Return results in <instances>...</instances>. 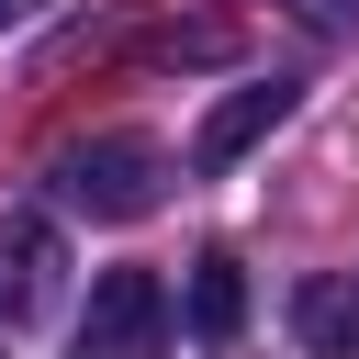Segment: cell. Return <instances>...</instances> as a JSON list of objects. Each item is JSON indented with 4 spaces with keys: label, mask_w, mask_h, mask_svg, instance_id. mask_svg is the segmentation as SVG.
Segmentation results:
<instances>
[{
    "label": "cell",
    "mask_w": 359,
    "mask_h": 359,
    "mask_svg": "<svg viewBox=\"0 0 359 359\" xmlns=\"http://www.w3.org/2000/svg\"><path fill=\"white\" fill-rule=\"evenodd\" d=\"M34 11H45V0H0V34H11V22H34Z\"/></svg>",
    "instance_id": "8"
},
{
    "label": "cell",
    "mask_w": 359,
    "mask_h": 359,
    "mask_svg": "<svg viewBox=\"0 0 359 359\" xmlns=\"http://www.w3.org/2000/svg\"><path fill=\"white\" fill-rule=\"evenodd\" d=\"M56 269H67L56 224H45V213H0V325L45 314V303H56Z\"/></svg>",
    "instance_id": "4"
},
{
    "label": "cell",
    "mask_w": 359,
    "mask_h": 359,
    "mask_svg": "<svg viewBox=\"0 0 359 359\" xmlns=\"http://www.w3.org/2000/svg\"><path fill=\"white\" fill-rule=\"evenodd\" d=\"M236 325H247V269H236V258H202V269H191V337L224 348Z\"/></svg>",
    "instance_id": "6"
},
{
    "label": "cell",
    "mask_w": 359,
    "mask_h": 359,
    "mask_svg": "<svg viewBox=\"0 0 359 359\" xmlns=\"http://www.w3.org/2000/svg\"><path fill=\"white\" fill-rule=\"evenodd\" d=\"M168 348V280L157 269H101L79 314V359H157Z\"/></svg>",
    "instance_id": "2"
},
{
    "label": "cell",
    "mask_w": 359,
    "mask_h": 359,
    "mask_svg": "<svg viewBox=\"0 0 359 359\" xmlns=\"http://www.w3.org/2000/svg\"><path fill=\"white\" fill-rule=\"evenodd\" d=\"M280 11H292V22H314V34H348V22H359V0H280Z\"/></svg>",
    "instance_id": "7"
},
{
    "label": "cell",
    "mask_w": 359,
    "mask_h": 359,
    "mask_svg": "<svg viewBox=\"0 0 359 359\" xmlns=\"http://www.w3.org/2000/svg\"><path fill=\"white\" fill-rule=\"evenodd\" d=\"M280 112H292V79H247V90H224V101L191 123V168H202V180H213V168H236Z\"/></svg>",
    "instance_id": "3"
},
{
    "label": "cell",
    "mask_w": 359,
    "mask_h": 359,
    "mask_svg": "<svg viewBox=\"0 0 359 359\" xmlns=\"http://www.w3.org/2000/svg\"><path fill=\"white\" fill-rule=\"evenodd\" d=\"M56 202L67 213H90V224H135V213H157V191H168V157L146 146V135H79V146H56Z\"/></svg>",
    "instance_id": "1"
},
{
    "label": "cell",
    "mask_w": 359,
    "mask_h": 359,
    "mask_svg": "<svg viewBox=\"0 0 359 359\" xmlns=\"http://www.w3.org/2000/svg\"><path fill=\"white\" fill-rule=\"evenodd\" d=\"M292 337H303L314 359H359V280H337V269L303 280V292H292Z\"/></svg>",
    "instance_id": "5"
}]
</instances>
